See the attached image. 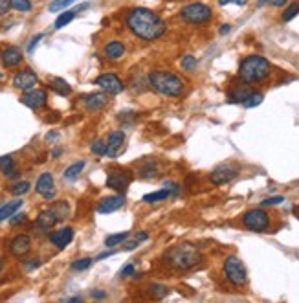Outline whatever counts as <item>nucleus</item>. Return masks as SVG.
Wrapping results in <instances>:
<instances>
[{
  "label": "nucleus",
  "mask_w": 299,
  "mask_h": 303,
  "mask_svg": "<svg viewBox=\"0 0 299 303\" xmlns=\"http://www.w3.org/2000/svg\"><path fill=\"white\" fill-rule=\"evenodd\" d=\"M127 28L141 41H158L166 34L167 24L156 11L147 8H134L127 15Z\"/></svg>",
  "instance_id": "f257e3e1"
},
{
  "label": "nucleus",
  "mask_w": 299,
  "mask_h": 303,
  "mask_svg": "<svg viewBox=\"0 0 299 303\" xmlns=\"http://www.w3.org/2000/svg\"><path fill=\"white\" fill-rule=\"evenodd\" d=\"M202 259V253L193 244H176L164 253V263L173 270H189L197 267Z\"/></svg>",
  "instance_id": "f03ea898"
},
{
  "label": "nucleus",
  "mask_w": 299,
  "mask_h": 303,
  "mask_svg": "<svg viewBox=\"0 0 299 303\" xmlns=\"http://www.w3.org/2000/svg\"><path fill=\"white\" fill-rule=\"evenodd\" d=\"M270 74H272V65L263 55H248L239 65V77L248 84L263 83L270 77Z\"/></svg>",
  "instance_id": "7ed1b4c3"
},
{
  "label": "nucleus",
  "mask_w": 299,
  "mask_h": 303,
  "mask_svg": "<svg viewBox=\"0 0 299 303\" xmlns=\"http://www.w3.org/2000/svg\"><path fill=\"white\" fill-rule=\"evenodd\" d=\"M149 86L158 94H164L167 98H178L183 94L185 84L176 74L171 72H164V70H156L149 74Z\"/></svg>",
  "instance_id": "20e7f679"
},
{
  "label": "nucleus",
  "mask_w": 299,
  "mask_h": 303,
  "mask_svg": "<svg viewBox=\"0 0 299 303\" xmlns=\"http://www.w3.org/2000/svg\"><path fill=\"white\" fill-rule=\"evenodd\" d=\"M180 17H182V20L189 22V24L202 26V24H208L209 20H211V17H213V13H211V8L206 6V4H202V2H191V4H187V6H183L180 9Z\"/></svg>",
  "instance_id": "39448f33"
},
{
  "label": "nucleus",
  "mask_w": 299,
  "mask_h": 303,
  "mask_svg": "<svg viewBox=\"0 0 299 303\" xmlns=\"http://www.w3.org/2000/svg\"><path fill=\"white\" fill-rule=\"evenodd\" d=\"M224 274L235 286H244L248 283V270L244 263L235 255H230L224 261Z\"/></svg>",
  "instance_id": "423d86ee"
},
{
  "label": "nucleus",
  "mask_w": 299,
  "mask_h": 303,
  "mask_svg": "<svg viewBox=\"0 0 299 303\" xmlns=\"http://www.w3.org/2000/svg\"><path fill=\"white\" fill-rule=\"evenodd\" d=\"M242 224L251 232L263 234L270 228V215L263 208H255V210H249L242 215Z\"/></svg>",
  "instance_id": "0eeeda50"
},
{
  "label": "nucleus",
  "mask_w": 299,
  "mask_h": 303,
  "mask_svg": "<svg viewBox=\"0 0 299 303\" xmlns=\"http://www.w3.org/2000/svg\"><path fill=\"white\" fill-rule=\"evenodd\" d=\"M239 171H241V168H239L237 164H233V162H226V164L216 166V168L211 171L209 180H211V182H213L215 185L230 184L233 178L239 175Z\"/></svg>",
  "instance_id": "6e6552de"
},
{
  "label": "nucleus",
  "mask_w": 299,
  "mask_h": 303,
  "mask_svg": "<svg viewBox=\"0 0 299 303\" xmlns=\"http://www.w3.org/2000/svg\"><path fill=\"white\" fill-rule=\"evenodd\" d=\"M131 180H133V175L129 169H112V171H108L107 185L110 189H116L119 193H123L127 185L131 184Z\"/></svg>",
  "instance_id": "1a4fd4ad"
},
{
  "label": "nucleus",
  "mask_w": 299,
  "mask_h": 303,
  "mask_svg": "<svg viewBox=\"0 0 299 303\" xmlns=\"http://www.w3.org/2000/svg\"><path fill=\"white\" fill-rule=\"evenodd\" d=\"M96 84H100L107 94H119L125 90L123 81L116 74H103V76H100L96 79Z\"/></svg>",
  "instance_id": "9d476101"
},
{
  "label": "nucleus",
  "mask_w": 299,
  "mask_h": 303,
  "mask_svg": "<svg viewBox=\"0 0 299 303\" xmlns=\"http://www.w3.org/2000/svg\"><path fill=\"white\" fill-rule=\"evenodd\" d=\"M39 83V77H37V74H35L33 70H20L18 74H15V77H13V84L17 86L18 90H24V92H28V90H32V88H35V84Z\"/></svg>",
  "instance_id": "9b49d317"
},
{
  "label": "nucleus",
  "mask_w": 299,
  "mask_h": 303,
  "mask_svg": "<svg viewBox=\"0 0 299 303\" xmlns=\"http://www.w3.org/2000/svg\"><path fill=\"white\" fill-rule=\"evenodd\" d=\"M46 100H48V96H46V92L44 90H41V88H32V90H28V92L20 98V101L24 103L26 107H30V109H42L44 105H46Z\"/></svg>",
  "instance_id": "f8f14e48"
},
{
  "label": "nucleus",
  "mask_w": 299,
  "mask_h": 303,
  "mask_svg": "<svg viewBox=\"0 0 299 303\" xmlns=\"http://www.w3.org/2000/svg\"><path fill=\"white\" fill-rule=\"evenodd\" d=\"M35 191L39 195H42L46 201H51L55 197V189H53V177L50 173H42L37 184H35Z\"/></svg>",
  "instance_id": "ddd939ff"
},
{
  "label": "nucleus",
  "mask_w": 299,
  "mask_h": 303,
  "mask_svg": "<svg viewBox=\"0 0 299 303\" xmlns=\"http://www.w3.org/2000/svg\"><path fill=\"white\" fill-rule=\"evenodd\" d=\"M32 250V239L28 236H17L9 243V252L15 257H24L26 253Z\"/></svg>",
  "instance_id": "4468645a"
},
{
  "label": "nucleus",
  "mask_w": 299,
  "mask_h": 303,
  "mask_svg": "<svg viewBox=\"0 0 299 303\" xmlns=\"http://www.w3.org/2000/svg\"><path fill=\"white\" fill-rule=\"evenodd\" d=\"M123 145H125V135L121 131L110 133L107 138V156H110V158L117 156L121 152V149H123Z\"/></svg>",
  "instance_id": "2eb2a0df"
},
{
  "label": "nucleus",
  "mask_w": 299,
  "mask_h": 303,
  "mask_svg": "<svg viewBox=\"0 0 299 303\" xmlns=\"http://www.w3.org/2000/svg\"><path fill=\"white\" fill-rule=\"evenodd\" d=\"M125 204V195H112V197H107L100 202L98 206V211L100 213H112V211H117L119 208H123Z\"/></svg>",
  "instance_id": "dca6fc26"
},
{
  "label": "nucleus",
  "mask_w": 299,
  "mask_h": 303,
  "mask_svg": "<svg viewBox=\"0 0 299 303\" xmlns=\"http://www.w3.org/2000/svg\"><path fill=\"white\" fill-rule=\"evenodd\" d=\"M0 57H2V65H4L6 68L17 67V65H20L22 59H24L22 51H20V48H17V46H9V48H6V50L2 51Z\"/></svg>",
  "instance_id": "f3484780"
},
{
  "label": "nucleus",
  "mask_w": 299,
  "mask_h": 303,
  "mask_svg": "<svg viewBox=\"0 0 299 303\" xmlns=\"http://www.w3.org/2000/svg\"><path fill=\"white\" fill-rule=\"evenodd\" d=\"M83 103H84V107L90 110V112H98V110H101L108 103V96L103 92L88 94V96H84L83 98Z\"/></svg>",
  "instance_id": "a211bd4d"
},
{
  "label": "nucleus",
  "mask_w": 299,
  "mask_h": 303,
  "mask_svg": "<svg viewBox=\"0 0 299 303\" xmlns=\"http://www.w3.org/2000/svg\"><path fill=\"white\" fill-rule=\"evenodd\" d=\"M59 220V215L55 213V210L53 208H50V210H44L37 217V228L39 230H42V232H50L51 228L57 224Z\"/></svg>",
  "instance_id": "6ab92c4d"
},
{
  "label": "nucleus",
  "mask_w": 299,
  "mask_h": 303,
  "mask_svg": "<svg viewBox=\"0 0 299 303\" xmlns=\"http://www.w3.org/2000/svg\"><path fill=\"white\" fill-rule=\"evenodd\" d=\"M72 239H74V230L72 228H61V230L53 232L50 236V241L57 248H66L68 244L72 243Z\"/></svg>",
  "instance_id": "aec40b11"
},
{
  "label": "nucleus",
  "mask_w": 299,
  "mask_h": 303,
  "mask_svg": "<svg viewBox=\"0 0 299 303\" xmlns=\"http://www.w3.org/2000/svg\"><path fill=\"white\" fill-rule=\"evenodd\" d=\"M103 53H105V57H107L108 61H119L125 55L123 42L110 41L108 44H105V50H103Z\"/></svg>",
  "instance_id": "412c9836"
},
{
  "label": "nucleus",
  "mask_w": 299,
  "mask_h": 303,
  "mask_svg": "<svg viewBox=\"0 0 299 303\" xmlns=\"http://www.w3.org/2000/svg\"><path fill=\"white\" fill-rule=\"evenodd\" d=\"M20 206H22V201H11V202H6L4 206H0V220H6L9 219L11 215H15L18 210H20Z\"/></svg>",
  "instance_id": "4be33fe9"
},
{
  "label": "nucleus",
  "mask_w": 299,
  "mask_h": 303,
  "mask_svg": "<svg viewBox=\"0 0 299 303\" xmlns=\"http://www.w3.org/2000/svg\"><path fill=\"white\" fill-rule=\"evenodd\" d=\"M251 94L248 86H239V88H235L232 92L228 94V103H244V101L248 100V96Z\"/></svg>",
  "instance_id": "5701e85b"
},
{
  "label": "nucleus",
  "mask_w": 299,
  "mask_h": 303,
  "mask_svg": "<svg viewBox=\"0 0 299 303\" xmlns=\"http://www.w3.org/2000/svg\"><path fill=\"white\" fill-rule=\"evenodd\" d=\"M50 88L53 92H57L59 96H70V94H72V86H70L65 79H61V77L50 79Z\"/></svg>",
  "instance_id": "b1692460"
},
{
  "label": "nucleus",
  "mask_w": 299,
  "mask_h": 303,
  "mask_svg": "<svg viewBox=\"0 0 299 303\" xmlns=\"http://www.w3.org/2000/svg\"><path fill=\"white\" fill-rule=\"evenodd\" d=\"M75 15H77V9H68V11H63V13L55 18V24H53V28H55V30H61V28L68 26L75 18Z\"/></svg>",
  "instance_id": "393cba45"
},
{
  "label": "nucleus",
  "mask_w": 299,
  "mask_h": 303,
  "mask_svg": "<svg viewBox=\"0 0 299 303\" xmlns=\"http://www.w3.org/2000/svg\"><path fill=\"white\" fill-rule=\"evenodd\" d=\"M171 197V189H160V191H154V193H147L143 197V202L147 204H156V202H162Z\"/></svg>",
  "instance_id": "a878e982"
},
{
  "label": "nucleus",
  "mask_w": 299,
  "mask_h": 303,
  "mask_svg": "<svg viewBox=\"0 0 299 303\" xmlns=\"http://www.w3.org/2000/svg\"><path fill=\"white\" fill-rule=\"evenodd\" d=\"M147 294L150 298H156V300H162L169 294V288L166 285H160V283H152V285L147 286Z\"/></svg>",
  "instance_id": "bb28decb"
},
{
  "label": "nucleus",
  "mask_w": 299,
  "mask_h": 303,
  "mask_svg": "<svg viewBox=\"0 0 299 303\" xmlns=\"http://www.w3.org/2000/svg\"><path fill=\"white\" fill-rule=\"evenodd\" d=\"M84 169V162H75V164H72L70 168H66V171H65V178L66 180H75V178L79 177V173Z\"/></svg>",
  "instance_id": "cd10ccee"
},
{
  "label": "nucleus",
  "mask_w": 299,
  "mask_h": 303,
  "mask_svg": "<svg viewBox=\"0 0 299 303\" xmlns=\"http://www.w3.org/2000/svg\"><path fill=\"white\" fill-rule=\"evenodd\" d=\"M129 239V232H121V234H114V236H108L107 239H105V244L107 246H117V244H121L123 241H127Z\"/></svg>",
  "instance_id": "c85d7f7f"
},
{
  "label": "nucleus",
  "mask_w": 299,
  "mask_h": 303,
  "mask_svg": "<svg viewBox=\"0 0 299 303\" xmlns=\"http://www.w3.org/2000/svg\"><path fill=\"white\" fill-rule=\"evenodd\" d=\"M263 100H265V96H263L261 92H251L248 96V100L244 101L242 105H244L246 109H251V107H257V105H261V103H263Z\"/></svg>",
  "instance_id": "c756f323"
},
{
  "label": "nucleus",
  "mask_w": 299,
  "mask_h": 303,
  "mask_svg": "<svg viewBox=\"0 0 299 303\" xmlns=\"http://www.w3.org/2000/svg\"><path fill=\"white\" fill-rule=\"evenodd\" d=\"M11 8L20 13H28V11H32V2L30 0H11Z\"/></svg>",
  "instance_id": "7c9ffc66"
},
{
  "label": "nucleus",
  "mask_w": 299,
  "mask_h": 303,
  "mask_svg": "<svg viewBox=\"0 0 299 303\" xmlns=\"http://www.w3.org/2000/svg\"><path fill=\"white\" fill-rule=\"evenodd\" d=\"M74 2H77V0H53L50 4V11H63V9H66L68 6H72Z\"/></svg>",
  "instance_id": "2f4dec72"
},
{
  "label": "nucleus",
  "mask_w": 299,
  "mask_h": 303,
  "mask_svg": "<svg viewBox=\"0 0 299 303\" xmlns=\"http://www.w3.org/2000/svg\"><path fill=\"white\" fill-rule=\"evenodd\" d=\"M298 13H299V2H294V4H290V6L286 8V11L282 13V20L288 22V20H292Z\"/></svg>",
  "instance_id": "473e14b6"
},
{
  "label": "nucleus",
  "mask_w": 299,
  "mask_h": 303,
  "mask_svg": "<svg viewBox=\"0 0 299 303\" xmlns=\"http://www.w3.org/2000/svg\"><path fill=\"white\" fill-rule=\"evenodd\" d=\"M158 175V168H156V164H147V166H143L141 168V177L143 178H152Z\"/></svg>",
  "instance_id": "72a5a7b5"
},
{
  "label": "nucleus",
  "mask_w": 299,
  "mask_h": 303,
  "mask_svg": "<svg viewBox=\"0 0 299 303\" xmlns=\"http://www.w3.org/2000/svg\"><path fill=\"white\" fill-rule=\"evenodd\" d=\"M182 68L183 70H187V72H193L195 68H197V59L193 57V55H183L182 57Z\"/></svg>",
  "instance_id": "f704fd0d"
},
{
  "label": "nucleus",
  "mask_w": 299,
  "mask_h": 303,
  "mask_svg": "<svg viewBox=\"0 0 299 303\" xmlns=\"http://www.w3.org/2000/svg\"><path fill=\"white\" fill-rule=\"evenodd\" d=\"M30 191V182H18L11 187V193L15 195V197H20V195H24Z\"/></svg>",
  "instance_id": "c9c22d12"
},
{
  "label": "nucleus",
  "mask_w": 299,
  "mask_h": 303,
  "mask_svg": "<svg viewBox=\"0 0 299 303\" xmlns=\"http://www.w3.org/2000/svg\"><path fill=\"white\" fill-rule=\"evenodd\" d=\"M92 263H94V259H90V257H83V259H77V261L72 263V269L74 270H86Z\"/></svg>",
  "instance_id": "e433bc0d"
},
{
  "label": "nucleus",
  "mask_w": 299,
  "mask_h": 303,
  "mask_svg": "<svg viewBox=\"0 0 299 303\" xmlns=\"http://www.w3.org/2000/svg\"><path fill=\"white\" fill-rule=\"evenodd\" d=\"M90 151L94 154H107V143L101 142V140H96V142L90 145Z\"/></svg>",
  "instance_id": "4c0bfd02"
},
{
  "label": "nucleus",
  "mask_w": 299,
  "mask_h": 303,
  "mask_svg": "<svg viewBox=\"0 0 299 303\" xmlns=\"http://www.w3.org/2000/svg\"><path fill=\"white\" fill-rule=\"evenodd\" d=\"M0 169L9 175V173L13 171V158H11V156H2V158H0Z\"/></svg>",
  "instance_id": "58836bf2"
},
{
  "label": "nucleus",
  "mask_w": 299,
  "mask_h": 303,
  "mask_svg": "<svg viewBox=\"0 0 299 303\" xmlns=\"http://www.w3.org/2000/svg\"><path fill=\"white\" fill-rule=\"evenodd\" d=\"M53 210H55V213L59 215V220L65 219V217L68 215V204L66 202H59V204L53 206Z\"/></svg>",
  "instance_id": "ea45409f"
},
{
  "label": "nucleus",
  "mask_w": 299,
  "mask_h": 303,
  "mask_svg": "<svg viewBox=\"0 0 299 303\" xmlns=\"http://www.w3.org/2000/svg\"><path fill=\"white\" fill-rule=\"evenodd\" d=\"M281 202H284V197L277 195V197H268V199H265V201L261 202V206L266 208V206H275V204H281Z\"/></svg>",
  "instance_id": "a19ab883"
},
{
  "label": "nucleus",
  "mask_w": 299,
  "mask_h": 303,
  "mask_svg": "<svg viewBox=\"0 0 299 303\" xmlns=\"http://www.w3.org/2000/svg\"><path fill=\"white\" fill-rule=\"evenodd\" d=\"M288 0H259L257 6H265V4H270V6H274V8H282L284 4H286Z\"/></svg>",
  "instance_id": "79ce46f5"
},
{
  "label": "nucleus",
  "mask_w": 299,
  "mask_h": 303,
  "mask_svg": "<svg viewBox=\"0 0 299 303\" xmlns=\"http://www.w3.org/2000/svg\"><path fill=\"white\" fill-rule=\"evenodd\" d=\"M24 220H26L24 213H17V215H11V217H9V224H11V226H17L18 222H24Z\"/></svg>",
  "instance_id": "37998d69"
},
{
  "label": "nucleus",
  "mask_w": 299,
  "mask_h": 303,
  "mask_svg": "<svg viewBox=\"0 0 299 303\" xmlns=\"http://www.w3.org/2000/svg\"><path fill=\"white\" fill-rule=\"evenodd\" d=\"M119 276L121 278H127V276H134V265L133 263H129V265H125L121 272H119Z\"/></svg>",
  "instance_id": "c03bdc74"
},
{
  "label": "nucleus",
  "mask_w": 299,
  "mask_h": 303,
  "mask_svg": "<svg viewBox=\"0 0 299 303\" xmlns=\"http://www.w3.org/2000/svg\"><path fill=\"white\" fill-rule=\"evenodd\" d=\"M11 9V0H0V17H4Z\"/></svg>",
  "instance_id": "a18cd8bd"
},
{
  "label": "nucleus",
  "mask_w": 299,
  "mask_h": 303,
  "mask_svg": "<svg viewBox=\"0 0 299 303\" xmlns=\"http://www.w3.org/2000/svg\"><path fill=\"white\" fill-rule=\"evenodd\" d=\"M248 0H218L220 6H228V4H237V6H244Z\"/></svg>",
  "instance_id": "49530a36"
},
{
  "label": "nucleus",
  "mask_w": 299,
  "mask_h": 303,
  "mask_svg": "<svg viewBox=\"0 0 299 303\" xmlns=\"http://www.w3.org/2000/svg\"><path fill=\"white\" fill-rule=\"evenodd\" d=\"M41 39H42V34L35 35L33 39H32V42H30V46H28V51H30V53L33 51V48H35V46H37V44H39V41H41Z\"/></svg>",
  "instance_id": "de8ad7c7"
},
{
  "label": "nucleus",
  "mask_w": 299,
  "mask_h": 303,
  "mask_svg": "<svg viewBox=\"0 0 299 303\" xmlns=\"http://www.w3.org/2000/svg\"><path fill=\"white\" fill-rule=\"evenodd\" d=\"M114 250H108V252H103V253H100V255H98V257H96V259H94V261H101V259H107V257H112V255H114Z\"/></svg>",
  "instance_id": "09e8293b"
},
{
  "label": "nucleus",
  "mask_w": 299,
  "mask_h": 303,
  "mask_svg": "<svg viewBox=\"0 0 299 303\" xmlns=\"http://www.w3.org/2000/svg\"><path fill=\"white\" fill-rule=\"evenodd\" d=\"M138 244H140V241H138V239H134V241H131V243H125L123 250H129V252H131V250H134Z\"/></svg>",
  "instance_id": "8fccbe9b"
},
{
  "label": "nucleus",
  "mask_w": 299,
  "mask_h": 303,
  "mask_svg": "<svg viewBox=\"0 0 299 303\" xmlns=\"http://www.w3.org/2000/svg\"><path fill=\"white\" fill-rule=\"evenodd\" d=\"M92 298H94V300H105L107 294H105V292H101V290H92Z\"/></svg>",
  "instance_id": "3c124183"
},
{
  "label": "nucleus",
  "mask_w": 299,
  "mask_h": 303,
  "mask_svg": "<svg viewBox=\"0 0 299 303\" xmlns=\"http://www.w3.org/2000/svg\"><path fill=\"white\" fill-rule=\"evenodd\" d=\"M232 32V26L230 24H222V28H220V35H226Z\"/></svg>",
  "instance_id": "603ef678"
},
{
  "label": "nucleus",
  "mask_w": 299,
  "mask_h": 303,
  "mask_svg": "<svg viewBox=\"0 0 299 303\" xmlns=\"http://www.w3.org/2000/svg\"><path fill=\"white\" fill-rule=\"evenodd\" d=\"M136 239H138V241H147V234H145V232H140V234H138V236H136Z\"/></svg>",
  "instance_id": "864d4df0"
},
{
  "label": "nucleus",
  "mask_w": 299,
  "mask_h": 303,
  "mask_svg": "<svg viewBox=\"0 0 299 303\" xmlns=\"http://www.w3.org/2000/svg\"><path fill=\"white\" fill-rule=\"evenodd\" d=\"M66 302H72V303H79V302H83V298H68Z\"/></svg>",
  "instance_id": "5fc2aeb1"
},
{
  "label": "nucleus",
  "mask_w": 299,
  "mask_h": 303,
  "mask_svg": "<svg viewBox=\"0 0 299 303\" xmlns=\"http://www.w3.org/2000/svg\"><path fill=\"white\" fill-rule=\"evenodd\" d=\"M61 154H63V151H61V149H53V152H51V156H55V158H57V156H61Z\"/></svg>",
  "instance_id": "6e6d98bb"
},
{
  "label": "nucleus",
  "mask_w": 299,
  "mask_h": 303,
  "mask_svg": "<svg viewBox=\"0 0 299 303\" xmlns=\"http://www.w3.org/2000/svg\"><path fill=\"white\" fill-rule=\"evenodd\" d=\"M46 138H48V140H55V138H57V135H55V133H50V135L46 136Z\"/></svg>",
  "instance_id": "4d7b16f0"
},
{
  "label": "nucleus",
  "mask_w": 299,
  "mask_h": 303,
  "mask_svg": "<svg viewBox=\"0 0 299 303\" xmlns=\"http://www.w3.org/2000/svg\"><path fill=\"white\" fill-rule=\"evenodd\" d=\"M294 213H296V217H298V219H299V206H298V208H296V210H294Z\"/></svg>",
  "instance_id": "13d9d810"
},
{
  "label": "nucleus",
  "mask_w": 299,
  "mask_h": 303,
  "mask_svg": "<svg viewBox=\"0 0 299 303\" xmlns=\"http://www.w3.org/2000/svg\"><path fill=\"white\" fill-rule=\"evenodd\" d=\"M0 79H2V74H0Z\"/></svg>",
  "instance_id": "bf43d9fd"
}]
</instances>
